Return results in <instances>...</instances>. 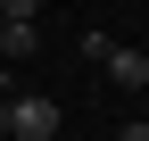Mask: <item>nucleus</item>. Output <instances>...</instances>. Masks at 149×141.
Segmentation results:
<instances>
[{"label":"nucleus","mask_w":149,"mask_h":141,"mask_svg":"<svg viewBox=\"0 0 149 141\" xmlns=\"http://www.w3.org/2000/svg\"><path fill=\"white\" fill-rule=\"evenodd\" d=\"M83 58L108 66V83H124V91H149V50H116L108 33H83Z\"/></svg>","instance_id":"f257e3e1"},{"label":"nucleus","mask_w":149,"mask_h":141,"mask_svg":"<svg viewBox=\"0 0 149 141\" xmlns=\"http://www.w3.org/2000/svg\"><path fill=\"white\" fill-rule=\"evenodd\" d=\"M58 100H50V91H25V100H8V141H50V133H58Z\"/></svg>","instance_id":"f03ea898"},{"label":"nucleus","mask_w":149,"mask_h":141,"mask_svg":"<svg viewBox=\"0 0 149 141\" xmlns=\"http://www.w3.org/2000/svg\"><path fill=\"white\" fill-rule=\"evenodd\" d=\"M33 50H42V17H0V66L33 58Z\"/></svg>","instance_id":"7ed1b4c3"},{"label":"nucleus","mask_w":149,"mask_h":141,"mask_svg":"<svg viewBox=\"0 0 149 141\" xmlns=\"http://www.w3.org/2000/svg\"><path fill=\"white\" fill-rule=\"evenodd\" d=\"M33 8H42V0H0V17H33Z\"/></svg>","instance_id":"20e7f679"},{"label":"nucleus","mask_w":149,"mask_h":141,"mask_svg":"<svg viewBox=\"0 0 149 141\" xmlns=\"http://www.w3.org/2000/svg\"><path fill=\"white\" fill-rule=\"evenodd\" d=\"M116 141H149V125H124V133H116Z\"/></svg>","instance_id":"39448f33"},{"label":"nucleus","mask_w":149,"mask_h":141,"mask_svg":"<svg viewBox=\"0 0 149 141\" xmlns=\"http://www.w3.org/2000/svg\"><path fill=\"white\" fill-rule=\"evenodd\" d=\"M0 141H8V100H0Z\"/></svg>","instance_id":"423d86ee"}]
</instances>
